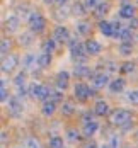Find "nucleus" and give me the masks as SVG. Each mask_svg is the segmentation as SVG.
Returning <instances> with one entry per match:
<instances>
[{"instance_id": "obj_1", "label": "nucleus", "mask_w": 138, "mask_h": 148, "mask_svg": "<svg viewBox=\"0 0 138 148\" xmlns=\"http://www.w3.org/2000/svg\"><path fill=\"white\" fill-rule=\"evenodd\" d=\"M111 121H113L114 124H118V126H128V124L131 123V112L119 109V111H116V112L113 114Z\"/></svg>"}, {"instance_id": "obj_2", "label": "nucleus", "mask_w": 138, "mask_h": 148, "mask_svg": "<svg viewBox=\"0 0 138 148\" xmlns=\"http://www.w3.org/2000/svg\"><path fill=\"white\" fill-rule=\"evenodd\" d=\"M29 26H31V31L32 32H43L46 27V21L43 15L39 14H32L29 17Z\"/></svg>"}, {"instance_id": "obj_3", "label": "nucleus", "mask_w": 138, "mask_h": 148, "mask_svg": "<svg viewBox=\"0 0 138 148\" xmlns=\"http://www.w3.org/2000/svg\"><path fill=\"white\" fill-rule=\"evenodd\" d=\"M31 95L34 97V99H41V101H45V99H48L49 95H51V92H49V89L46 87V85H32L31 87Z\"/></svg>"}, {"instance_id": "obj_4", "label": "nucleus", "mask_w": 138, "mask_h": 148, "mask_svg": "<svg viewBox=\"0 0 138 148\" xmlns=\"http://www.w3.org/2000/svg\"><path fill=\"white\" fill-rule=\"evenodd\" d=\"M70 48H72V56L75 60H80L84 61L85 60V55H87V48L80 43H75V41H70Z\"/></svg>"}, {"instance_id": "obj_5", "label": "nucleus", "mask_w": 138, "mask_h": 148, "mask_svg": "<svg viewBox=\"0 0 138 148\" xmlns=\"http://www.w3.org/2000/svg\"><path fill=\"white\" fill-rule=\"evenodd\" d=\"M92 95H95V92L91 90L85 84H78V85H75V97L78 99V101H85V99H89V97H92Z\"/></svg>"}, {"instance_id": "obj_6", "label": "nucleus", "mask_w": 138, "mask_h": 148, "mask_svg": "<svg viewBox=\"0 0 138 148\" xmlns=\"http://www.w3.org/2000/svg\"><path fill=\"white\" fill-rule=\"evenodd\" d=\"M15 66H17V56H14V55L5 56V58H3V61H2V72H5V73L14 72Z\"/></svg>"}, {"instance_id": "obj_7", "label": "nucleus", "mask_w": 138, "mask_h": 148, "mask_svg": "<svg viewBox=\"0 0 138 148\" xmlns=\"http://www.w3.org/2000/svg\"><path fill=\"white\" fill-rule=\"evenodd\" d=\"M55 39L60 41V43L68 41V39H70V32H68V29H67L65 26H58V27L55 29Z\"/></svg>"}, {"instance_id": "obj_8", "label": "nucleus", "mask_w": 138, "mask_h": 148, "mask_svg": "<svg viewBox=\"0 0 138 148\" xmlns=\"http://www.w3.org/2000/svg\"><path fill=\"white\" fill-rule=\"evenodd\" d=\"M9 112L12 116H21L22 114V104L19 102L17 99H10L9 101Z\"/></svg>"}, {"instance_id": "obj_9", "label": "nucleus", "mask_w": 138, "mask_h": 148, "mask_svg": "<svg viewBox=\"0 0 138 148\" xmlns=\"http://www.w3.org/2000/svg\"><path fill=\"white\" fill-rule=\"evenodd\" d=\"M92 84H94L95 89H102V87H106L107 85V75H104V73L94 75V77H92Z\"/></svg>"}, {"instance_id": "obj_10", "label": "nucleus", "mask_w": 138, "mask_h": 148, "mask_svg": "<svg viewBox=\"0 0 138 148\" xmlns=\"http://www.w3.org/2000/svg\"><path fill=\"white\" fill-rule=\"evenodd\" d=\"M68 78H70V75L67 73V72H60L58 73V77H56V85H58L60 90H65L68 87Z\"/></svg>"}, {"instance_id": "obj_11", "label": "nucleus", "mask_w": 138, "mask_h": 148, "mask_svg": "<svg viewBox=\"0 0 138 148\" xmlns=\"http://www.w3.org/2000/svg\"><path fill=\"white\" fill-rule=\"evenodd\" d=\"M85 48H87V53L89 55H99L101 53V45L97 41H94V39H89L85 43Z\"/></svg>"}, {"instance_id": "obj_12", "label": "nucleus", "mask_w": 138, "mask_h": 148, "mask_svg": "<svg viewBox=\"0 0 138 148\" xmlns=\"http://www.w3.org/2000/svg\"><path fill=\"white\" fill-rule=\"evenodd\" d=\"M94 112L97 116H106L107 112H109V106L104 101H99V102H95V106H94Z\"/></svg>"}, {"instance_id": "obj_13", "label": "nucleus", "mask_w": 138, "mask_h": 148, "mask_svg": "<svg viewBox=\"0 0 138 148\" xmlns=\"http://www.w3.org/2000/svg\"><path fill=\"white\" fill-rule=\"evenodd\" d=\"M119 15L124 17V19H133V15H135V7H133V5H130V3L123 5L121 10H119Z\"/></svg>"}, {"instance_id": "obj_14", "label": "nucleus", "mask_w": 138, "mask_h": 148, "mask_svg": "<svg viewBox=\"0 0 138 148\" xmlns=\"http://www.w3.org/2000/svg\"><path fill=\"white\" fill-rule=\"evenodd\" d=\"M17 27H19V17H9L7 21H5V29L9 31V32H14V31H17Z\"/></svg>"}, {"instance_id": "obj_15", "label": "nucleus", "mask_w": 138, "mask_h": 148, "mask_svg": "<svg viewBox=\"0 0 138 148\" xmlns=\"http://www.w3.org/2000/svg\"><path fill=\"white\" fill-rule=\"evenodd\" d=\"M49 63H51V55L43 51V53L38 56V65H39L41 68H46V66H49Z\"/></svg>"}, {"instance_id": "obj_16", "label": "nucleus", "mask_w": 138, "mask_h": 148, "mask_svg": "<svg viewBox=\"0 0 138 148\" xmlns=\"http://www.w3.org/2000/svg\"><path fill=\"white\" fill-rule=\"evenodd\" d=\"M109 89H111V92H121L123 89H124V80L123 78H116V80H113L111 82V85H109Z\"/></svg>"}, {"instance_id": "obj_17", "label": "nucleus", "mask_w": 138, "mask_h": 148, "mask_svg": "<svg viewBox=\"0 0 138 148\" xmlns=\"http://www.w3.org/2000/svg\"><path fill=\"white\" fill-rule=\"evenodd\" d=\"M97 131V123L95 121H89V123H85V126H84V134L85 136H91Z\"/></svg>"}, {"instance_id": "obj_18", "label": "nucleus", "mask_w": 138, "mask_h": 148, "mask_svg": "<svg viewBox=\"0 0 138 148\" xmlns=\"http://www.w3.org/2000/svg\"><path fill=\"white\" fill-rule=\"evenodd\" d=\"M73 73L77 75V77H89L91 73V70H89V66H85V65H77L75 70H73Z\"/></svg>"}, {"instance_id": "obj_19", "label": "nucleus", "mask_w": 138, "mask_h": 148, "mask_svg": "<svg viewBox=\"0 0 138 148\" xmlns=\"http://www.w3.org/2000/svg\"><path fill=\"white\" fill-rule=\"evenodd\" d=\"M55 109H56V102L48 101V102H45V106H43V114H45V116H51V114L55 112Z\"/></svg>"}, {"instance_id": "obj_20", "label": "nucleus", "mask_w": 138, "mask_h": 148, "mask_svg": "<svg viewBox=\"0 0 138 148\" xmlns=\"http://www.w3.org/2000/svg\"><path fill=\"white\" fill-rule=\"evenodd\" d=\"M107 10H109V3H107V2L99 3V5H97V9H95V15H97V17H102V15L107 14Z\"/></svg>"}, {"instance_id": "obj_21", "label": "nucleus", "mask_w": 138, "mask_h": 148, "mask_svg": "<svg viewBox=\"0 0 138 148\" xmlns=\"http://www.w3.org/2000/svg\"><path fill=\"white\" fill-rule=\"evenodd\" d=\"M99 29L102 34H106V36H113V24H109V22H101L99 24Z\"/></svg>"}, {"instance_id": "obj_22", "label": "nucleus", "mask_w": 138, "mask_h": 148, "mask_svg": "<svg viewBox=\"0 0 138 148\" xmlns=\"http://www.w3.org/2000/svg\"><path fill=\"white\" fill-rule=\"evenodd\" d=\"M85 10H87V9H85V5H82L80 2L73 3V7H72V12H73L75 15H84V14H85Z\"/></svg>"}, {"instance_id": "obj_23", "label": "nucleus", "mask_w": 138, "mask_h": 148, "mask_svg": "<svg viewBox=\"0 0 138 148\" xmlns=\"http://www.w3.org/2000/svg\"><path fill=\"white\" fill-rule=\"evenodd\" d=\"M119 53L124 55V56L131 55V53H133V46H131V43H123V45L119 46Z\"/></svg>"}, {"instance_id": "obj_24", "label": "nucleus", "mask_w": 138, "mask_h": 148, "mask_svg": "<svg viewBox=\"0 0 138 148\" xmlns=\"http://www.w3.org/2000/svg\"><path fill=\"white\" fill-rule=\"evenodd\" d=\"M119 38L123 39V43H131V38H133L131 29H130V27H128V29H123L121 34H119Z\"/></svg>"}, {"instance_id": "obj_25", "label": "nucleus", "mask_w": 138, "mask_h": 148, "mask_svg": "<svg viewBox=\"0 0 138 148\" xmlns=\"http://www.w3.org/2000/svg\"><path fill=\"white\" fill-rule=\"evenodd\" d=\"M49 148H63V140L60 136H53L49 140Z\"/></svg>"}, {"instance_id": "obj_26", "label": "nucleus", "mask_w": 138, "mask_h": 148, "mask_svg": "<svg viewBox=\"0 0 138 148\" xmlns=\"http://www.w3.org/2000/svg\"><path fill=\"white\" fill-rule=\"evenodd\" d=\"M61 111H63V114L70 116V114H73L75 107H73V104H72V102H65V104H63V107H61Z\"/></svg>"}, {"instance_id": "obj_27", "label": "nucleus", "mask_w": 138, "mask_h": 148, "mask_svg": "<svg viewBox=\"0 0 138 148\" xmlns=\"http://www.w3.org/2000/svg\"><path fill=\"white\" fill-rule=\"evenodd\" d=\"M43 49H45V53H51V51L55 49V39H48V41H45Z\"/></svg>"}, {"instance_id": "obj_28", "label": "nucleus", "mask_w": 138, "mask_h": 148, "mask_svg": "<svg viewBox=\"0 0 138 148\" xmlns=\"http://www.w3.org/2000/svg\"><path fill=\"white\" fill-rule=\"evenodd\" d=\"M133 70H135V63H131V61H126V63L121 66V72H123V73H131Z\"/></svg>"}, {"instance_id": "obj_29", "label": "nucleus", "mask_w": 138, "mask_h": 148, "mask_svg": "<svg viewBox=\"0 0 138 148\" xmlns=\"http://www.w3.org/2000/svg\"><path fill=\"white\" fill-rule=\"evenodd\" d=\"M84 5H85V9H87V10L97 9V5H99V0H85V2H84Z\"/></svg>"}, {"instance_id": "obj_30", "label": "nucleus", "mask_w": 138, "mask_h": 148, "mask_svg": "<svg viewBox=\"0 0 138 148\" xmlns=\"http://www.w3.org/2000/svg\"><path fill=\"white\" fill-rule=\"evenodd\" d=\"M15 85H17V87H21V85H24V82H26V73H24V72H21V73L17 75V77H15Z\"/></svg>"}, {"instance_id": "obj_31", "label": "nucleus", "mask_w": 138, "mask_h": 148, "mask_svg": "<svg viewBox=\"0 0 138 148\" xmlns=\"http://www.w3.org/2000/svg\"><path fill=\"white\" fill-rule=\"evenodd\" d=\"M77 29H78L80 34H87V32L91 31V26H89L87 22H82V24H78V26H77Z\"/></svg>"}, {"instance_id": "obj_32", "label": "nucleus", "mask_w": 138, "mask_h": 148, "mask_svg": "<svg viewBox=\"0 0 138 148\" xmlns=\"http://www.w3.org/2000/svg\"><path fill=\"white\" fill-rule=\"evenodd\" d=\"M128 101L131 104H138V90H131L128 94Z\"/></svg>"}, {"instance_id": "obj_33", "label": "nucleus", "mask_w": 138, "mask_h": 148, "mask_svg": "<svg viewBox=\"0 0 138 148\" xmlns=\"http://www.w3.org/2000/svg\"><path fill=\"white\" fill-rule=\"evenodd\" d=\"M68 140H70V141H78V140H80V134L77 133L75 130H70V131H68Z\"/></svg>"}, {"instance_id": "obj_34", "label": "nucleus", "mask_w": 138, "mask_h": 148, "mask_svg": "<svg viewBox=\"0 0 138 148\" xmlns=\"http://www.w3.org/2000/svg\"><path fill=\"white\" fill-rule=\"evenodd\" d=\"M9 49H10V41L9 39H3L2 41V55H7Z\"/></svg>"}, {"instance_id": "obj_35", "label": "nucleus", "mask_w": 138, "mask_h": 148, "mask_svg": "<svg viewBox=\"0 0 138 148\" xmlns=\"http://www.w3.org/2000/svg\"><path fill=\"white\" fill-rule=\"evenodd\" d=\"M119 26H121V24H119V22H114V24H113V36H116V38H118V36H119V34H121V27H119Z\"/></svg>"}, {"instance_id": "obj_36", "label": "nucleus", "mask_w": 138, "mask_h": 148, "mask_svg": "<svg viewBox=\"0 0 138 148\" xmlns=\"http://www.w3.org/2000/svg\"><path fill=\"white\" fill-rule=\"evenodd\" d=\"M63 99V95H61V92H51V101L53 102H58Z\"/></svg>"}, {"instance_id": "obj_37", "label": "nucleus", "mask_w": 138, "mask_h": 148, "mask_svg": "<svg viewBox=\"0 0 138 148\" xmlns=\"http://www.w3.org/2000/svg\"><path fill=\"white\" fill-rule=\"evenodd\" d=\"M27 148H39V143L36 141V138H29L27 140Z\"/></svg>"}, {"instance_id": "obj_38", "label": "nucleus", "mask_w": 138, "mask_h": 148, "mask_svg": "<svg viewBox=\"0 0 138 148\" xmlns=\"http://www.w3.org/2000/svg\"><path fill=\"white\" fill-rule=\"evenodd\" d=\"M0 94H2V95H0V99L5 102V101H7V89H5V84H3V80H2V92H0Z\"/></svg>"}, {"instance_id": "obj_39", "label": "nucleus", "mask_w": 138, "mask_h": 148, "mask_svg": "<svg viewBox=\"0 0 138 148\" xmlns=\"http://www.w3.org/2000/svg\"><path fill=\"white\" fill-rule=\"evenodd\" d=\"M21 43H22V45H31V36L29 34H24V36L21 38Z\"/></svg>"}, {"instance_id": "obj_40", "label": "nucleus", "mask_w": 138, "mask_h": 148, "mask_svg": "<svg viewBox=\"0 0 138 148\" xmlns=\"http://www.w3.org/2000/svg\"><path fill=\"white\" fill-rule=\"evenodd\" d=\"M138 27V19H130V29H137Z\"/></svg>"}, {"instance_id": "obj_41", "label": "nucleus", "mask_w": 138, "mask_h": 148, "mask_svg": "<svg viewBox=\"0 0 138 148\" xmlns=\"http://www.w3.org/2000/svg\"><path fill=\"white\" fill-rule=\"evenodd\" d=\"M84 148H97V145H95L94 141H89V143H85V145H84Z\"/></svg>"}, {"instance_id": "obj_42", "label": "nucleus", "mask_w": 138, "mask_h": 148, "mask_svg": "<svg viewBox=\"0 0 138 148\" xmlns=\"http://www.w3.org/2000/svg\"><path fill=\"white\" fill-rule=\"evenodd\" d=\"M2 141H3V143L7 141V133H2Z\"/></svg>"}, {"instance_id": "obj_43", "label": "nucleus", "mask_w": 138, "mask_h": 148, "mask_svg": "<svg viewBox=\"0 0 138 148\" xmlns=\"http://www.w3.org/2000/svg\"><path fill=\"white\" fill-rule=\"evenodd\" d=\"M55 2H56V3H60V5H63V3H65L67 0H55Z\"/></svg>"}, {"instance_id": "obj_44", "label": "nucleus", "mask_w": 138, "mask_h": 148, "mask_svg": "<svg viewBox=\"0 0 138 148\" xmlns=\"http://www.w3.org/2000/svg\"><path fill=\"white\" fill-rule=\"evenodd\" d=\"M46 3H51V2H55V0H45Z\"/></svg>"}, {"instance_id": "obj_45", "label": "nucleus", "mask_w": 138, "mask_h": 148, "mask_svg": "<svg viewBox=\"0 0 138 148\" xmlns=\"http://www.w3.org/2000/svg\"><path fill=\"white\" fill-rule=\"evenodd\" d=\"M102 148H109V147H102Z\"/></svg>"}]
</instances>
